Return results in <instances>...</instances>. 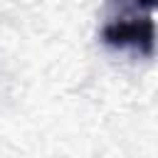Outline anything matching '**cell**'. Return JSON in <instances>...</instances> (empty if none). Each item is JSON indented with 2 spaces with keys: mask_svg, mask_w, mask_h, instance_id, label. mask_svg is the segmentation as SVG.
Here are the masks:
<instances>
[{
  "mask_svg": "<svg viewBox=\"0 0 158 158\" xmlns=\"http://www.w3.org/2000/svg\"><path fill=\"white\" fill-rule=\"evenodd\" d=\"M121 2H131L133 7H138V10H146V12H151V10H158V0H121Z\"/></svg>",
  "mask_w": 158,
  "mask_h": 158,
  "instance_id": "7a4b0ae2",
  "label": "cell"
},
{
  "mask_svg": "<svg viewBox=\"0 0 158 158\" xmlns=\"http://www.w3.org/2000/svg\"><path fill=\"white\" fill-rule=\"evenodd\" d=\"M101 37L109 47H118V49L128 47L146 57H151L156 52V22L148 15L114 20L104 27Z\"/></svg>",
  "mask_w": 158,
  "mask_h": 158,
  "instance_id": "6da1fadb",
  "label": "cell"
}]
</instances>
